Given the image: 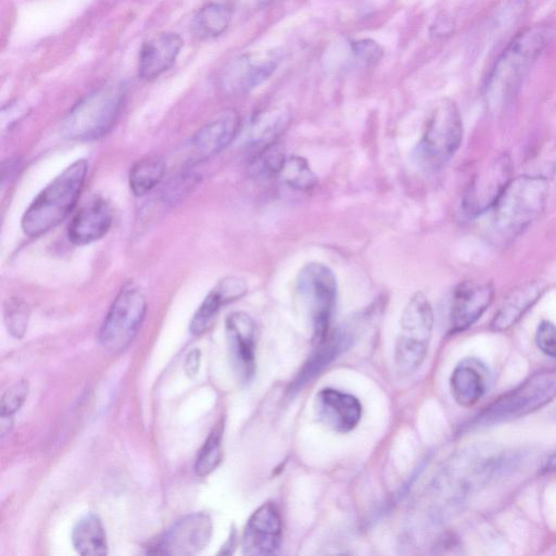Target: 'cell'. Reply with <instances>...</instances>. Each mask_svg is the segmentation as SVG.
<instances>
[{"instance_id":"1f68e13d","label":"cell","mask_w":556,"mask_h":556,"mask_svg":"<svg viewBox=\"0 0 556 556\" xmlns=\"http://www.w3.org/2000/svg\"><path fill=\"white\" fill-rule=\"evenodd\" d=\"M4 319L10 333L17 339L22 338L27 329V306L17 300L10 301L5 307Z\"/></svg>"},{"instance_id":"f1b7e54d","label":"cell","mask_w":556,"mask_h":556,"mask_svg":"<svg viewBox=\"0 0 556 556\" xmlns=\"http://www.w3.org/2000/svg\"><path fill=\"white\" fill-rule=\"evenodd\" d=\"M224 424L219 421L206 438L195 460V472L200 477H205L214 471L219 465L223 456Z\"/></svg>"},{"instance_id":"4fadbf2b","label":"cell","mask_w":556,"mask_h":556,"mask_svg":"<svg viewBox=\"0 0 556 556\" xmlns=\"http://www.w3.org/2000/svg\"><path fill=\"white\" fill-rule=\"evenodd\" d=\"M226 338L233 369L243 382L252 379L255 372L256 325L245 312L228 315Z\"/></svg>"},{"instance_id":"4316f807","label":"cell","mask_w":556,"mask_h":556,"mask_svg":"<svg viewBox=\"0 0 556 556\" xmlns=\"http://www.w3.org/2000/svg\"><path fill=\"white\" fill-rule=\"evenodd\" d=\"M166 165L159 157H147L138 161L129 172V188L141 197L156 187L165 175Z\"/></svg>"},{"instance_id":"d4e9b609","label":"cell","mask_w":556,"mask_h":556,"mask_svg":"<svg viewBox=\"0 0 556 556\" xmlns=\"http://www.w3.org/2000/svg\"><path fill=\"white\" fill-rule=\"evenodd\" d=\"M75 551L84 556H101L108 553L105 531L101 519L94 514L80 518L72 531Z\"/></svg>"},{"instance_id":"d590c367","label":"cell","mask_w":556,"mask_h":556,"mask_svg":"<svg viewBox=\"0 0 556 556\" xmlns=\"http://www.w3.org/2000/svg\"><path fill=\"white\" fill-rule=\"evenodd\" d=\"M242 4L253 8L264 7L275 0H239Z\"/></svg>"},{"instance_id":"5bb4252c","label":"cell","mask_w":556,"mask_h":556,"mask_svg":"<svg viewBox=\"0 0 556 556\" xmlns=\"http://www.w3.org/2000/svg\"><path fill=\"white\" fill-rule=\"evenodd\" d=\"M282 523L280 513L274 503L262 504L253 514L243 530L242 552L245 555L275 554L281 544Z\"/></svg>"},{"instance_id":"83f0119b","label":"cell","mask_w":556,"mask_h":556,"mask_svg":"<svg viewBox=\"0 0 556 556\" xmlns=\"http://www.w3.org/2000/svg\"><path fill=\"white\" fill-rule=\"evenodd\" d=\"M277 177L283 185L299 191H308L317 184L308 162L299 155L286 156Z\"/></svg>"},{"instance_id":"8d00e7d4","label":"cell","mask_w":556,"mask_h":556,"mask_svg":"<svg viewBox=\"0 0 556 556\" xmlns=\"http://www.w3.org/2000/svg\"><path fill=\"white\" fill-rule=\"evenodd\" d=\"M544 469L545 471L556 470V452L548 458Z\"/></svg>"},{"instance_id":"6da1fadb","label":"cell","mask_w":556,"mask_h":556,"mask_svg":"<svg viewBox=\"0 0 556 556\" xmlns=\"http://www.w3.org/2000/svg\"><path fill=\"white\" fill-rule=\"evenodd\" d=\"M552 37L549 27L533 25L511 39L486 79L485 100L490 108L497 109L510 100Z\"/></svg>"},{"instance_id":"f546056e","label":"cell","mask_w":556,"mask_h":556,"mask_svg":"<svg viewBox=\"0 0 556 556\" xmlns=\"http://www.w3.org/2000/svg\"><path fill=\"white\" fill-rule=\"evenodd\" d=\"M350 47L355 62L366 67L375 66L383 56L382 47L369 38L354 40Z\"/></svg>"},{"instance_id":"4dcf8cb0","label":"cell","mask_w":556,"mask_h":556,"mask_svg":"<svg viewBox=\"0 0 556 556\" xmlns=\"http://www.w3.org/2000/svg\"><path fill=\"white\" fill-rule=\"evenodd\" d=\"M28 390L27 380H20L7 389L0 401V416L13 418V415L25 402Z\"/></svg>"},{"instance_id":"603a6c76","label":"cell","mask_w":556,"mask_h":556,"mask_svg":"<svg viewBox=\"0 0 556 556\" xmlns=\"http://www.w3.org/2000/svg\"><path fill=\"white\" fill-rule=\"evenodd\" d=\"M544 288L541 282L531 281L513 290L494 315L491 328L502 331L515 325L540 299Z\"/></svg>"},{"instance_id":"d6a6232c","label":"cell","mask_w":556,"mask_h":556,"mask_svg":"<svg viewBox=\"0 0 556 556\" xmlns=\"http://www.w3.org/2000/svg\"><path fill=\"white\" fill-rule=\"evenodd\" d=\"M198 177L193 173H184L175 177L164 189V200L176 202L195 186Z\"/></svg>"},{"instance_id":"7c38bea8","label":"cell","mask_w":556,"mask_h":556,"mask_svg":"<svg viewBox=\"0 0 556 556\" xmlns=\"http://www.w3.org/2000/svg\"><path fill=\"white\" fill-rule=\"evenodd\" d=\"M212 520L205 513L188 514L174 522L150 547L149 553L191 556L200 553L212 536Z\"/></svg>"},{"instance_id":"e0dca14e","label":"cell","mask_w":556,"mask_h":556,"mask_svg":"<svg viewBox=\"0 0 556 556\" xmlns=\"http://www.w3.org/2000/svg\"><path fill=\"white\" fill-rule=\"evenodd\" d=\"M240 118L235 110H226L201 127L191 138V157L205 161L227 148L238 135Z\"/></svg>"},{"instance_id":"8992f818","label":"cell","mask_w":556,"mask_h":556,"mask_svg":"<svg viewBox=\"0 0 556 556\" xmlns=\"http://www.w3.org/2000/svg\"><path fill=\"white\" fill-rule=\"evenodd\" d=\"M556 399V368L536 371L488 405L475 419L489 426L529 415Z\"/></svg>"},{"instance_id":"44dd1931","label":"cell","mask_w":556,"mask_h":556,"mask_svg":"<svg viewBox=\"0 0 556 556\" xmlns=\"http://www.w3.org/2000/svg\"><path fill=\"white\" fill-rule=\"evenodd\" d=\"M248 290L242 278L229 276L223 278L204 298L190 321V332L194 336L204 333L214 323L220 308L240 298Z\"/></svg>"},{"instance_id":"836d02e7","label":"cell","mask_w":556,"mask_h":556,"mask_svg":"<svg viewBox=\"0 0 556 556\" xmlns=\"http://www.w3.org/2000/svg\"><path fill=\"white\" fill-rule=\"evenodd\" d=\"M535 343L546 356L556 358V326L549 320H542L535 332Z\"/></svg>"},{"instance_id":"7402d4cb","label":"cell","mask_w":556,"mask_h":556,"mask_svg":"<svg viewBox=\"0 0 556 556\" xmlns=\"http://www.w3.org/2000/svg\"><path fill=\"white\" fill-rule=\"evenodd\" d=\"M350 340L345 329H337L317 342L315 351L290 384L288 392L294 394L309 383L348 348Z\"/></svg>"},{"instance_id":"e575fe53","label":"cell","mask_w":556,"mask_h":556,"mask_svg":"<svg viewBox=\"0 0 556 556\" xmlns=\"http://www.w3.org/2000/svg\"><path fill=\"white\" fill-rule=\"evenodd\" d=\"M199 366L200 351L198 349H194L187 355L185 362V371L189 377H192L198 372Z\"/></svg>"},{"instance_id":"d6986e66","label":"cell","mask_w":556,"mask_h":556,"mask_svg":"<svg viewBox=\"0 0 556 556\" xmlns=\"http://www.w3.org/2000/svg\"><path fill=\"white\" fill-rule=\"evenodd\" d=\"M113 213L110 204L94 197L74 215L68 226V240L76 245H85L101 239L111 228Z\"/></svg>"},{"instance_id":"3957f363","label":"cell","mask_w":556,"mask_h":556,"mask_svg":"<svg viewBox=\"0 0 556 556\" xmlns=\"http://www.w3.org/2000/svg\"><path fill=\"white\" fill-rule=\"evenodd\" d=\"M548 182L541 176L511 178L493 205V227L504 240L523 232L543 212Z\"/></svg>"},{"instance_id":"9c48e42d","label":"cell","mask_w":556,"mask_h":556,"mask_svg":"<svg viewBox=\"0 0 556 556\" xmlns=\"http://www.w3.org/2000/svg\"><path fill=\"white\" fill-rule=\"evenodd\" d=\"M147 312L142 292L126 285L113 300L99 331L101 346L111 354L123 352L139 331Z\"/></svg>"},{"instance_id":"7a4b0ae2","label":"cell","mask_w":556,"mask_h":556,"mask_svg":"<svg viewBox=\"0 0 556 556\" xmlns=\"http://www.w3.org/2000/svg\"><path fill=\"white\" fill-rule=\"evenodd\" d=\"M88 162L77 160L53 178L26 208L21 226L29 237H38L59 225L72 211L83 190Z\"/></svg>"},{"instance_id":"ffe728a7","label":"cell","mask_w":556,"mask_h":556,"mask_svg":"<svg viewBox=\"0 0 556 556\" xmlns=\"http://www.w3.org/2000/svg\"><path fill=\"white\" fill-rule=\"evenodd\" d=\"M490 371L478 358L463 359L450 378L451 393L457 404L464 407L475 405L489 388Z\"/></svg>"},{"instance_id":"5b68a950","label":"cell","mask_w":556,"mask_h":556,"mask_svg":"<svg viewBox=\"0 0 556 556\" xmlns=\"http://www.w3.org/2000/svg\"><path fill=\"white\" fill-rule=\"evenodd\" d=\"M125 98L124 88L109 85L81 99L62 124L64 136L72 140L90 141L106 135L115 124Z\"/></svg>"},{"instance_id":"484cf974","label":"cell","mask_w":556,"mask_h":556,"mask_svg":"<svg viewBox=\"0 0 556 556\" xmlns=\"http://www.w3.org/2000/svg\"><path fill=\"white\" fill-rule=\"evenodd\" d=\"M232 13L233 9L228 3H207L194 14L190 29L199 39L215 38L228 28Z\"/></svg>"},{"instance_id":"277c9868","label":"cell","mask_w":556,"mask_h":556,"mask_svg":"<svg viewBox=\"0 0 556 556\" xmlns=\"http://www.w3.org/2000/svg\"><path fill=\"white\" fill-rule=\"evenodd\" d=\"M463 131L462 116L455 102L441 100L432 110L413 151L416 165L426 173L442 169L458 150Z\"/></svg>"},{"instance_id":"ba28073f","label":"cell","mask_w":556,"mask_h":556,"mask_svg":"<svg viewBox=\"0 0 556 556\" xmlns=\"http://www.w3.org/2000/svg\"><path fill=\"white\" fill-rule=\"evenodd\" d=\"M295 289L309 311L317 343L329 333L338 298L336 275L324 263L308 262L298 273Z\"/></svg>"},{"instance_id":"8fae6325","label":"cell","mask_w":556,"mask_h":556,"mask_svg":"<svg viewBox=\"0 0 556 556\" xmlns=\"http://www.w3.org/2000/svg\"><path fill=\"white\" fill-rule=\"evenodd\" d=\"M513 165L507 154L489 161L472 178L462 200L463 213L476 217L493 207L508 182Z\"/></svg>"},{"instance_id":"ac0fdd59","label":"cell","mask_w":556,"mask_h":556,"mask_svg":"<svg viewBox=\"0 0 556 556\" xmlns=\"http://www.w3.org/2000/svg\"><path fill=\"white\" fill-rule=\"evenodd\" d=\"M182 45V38L172 31L157 34L146 41L139 52L138 75L147 80L161 76L173 66Z\"/></svg>"},{"instance_id":"2e32d148","label":"cell","mask_w":556,"mask_h":556,"mask_svg":"<svg viewBox=\"0 0 556 556\" xmlns=\"http://www.w3.org/2000/svg\"><path fill=\"white\" fill-rule=\"evenodd\" d=\"M315 408L324 425L341 433L353 430L362 417V405L354 395L331 388L318 392Z\"/></svg>"},{"instance_id":"9a60e30c","label":"cell","mask_w":556,"mask_h":556,"mask_svg":"<svg viewBox=\"0 0 556 556\" xmlns=\"http://www.w3.org/2000/svg\"><path fill=\"white\" fill-rule=\"evenodd\" d=\"M494 289L490 282L466 280L459 282L452 295L451 330L464 331L475 324L490 306Z\"/></svg>"},{"instance_id":"30bf717a","label":"cell","mask_w":556,"mask_h":556,"mask_svg":"<svg viewBox=\"0 0 556 556\" xmlns=\"http://www.w3.org/2000/svg\"><path fill=\"white\" fill-rule=\"evenodd\" d=\"M281 62V52L261 49L243 52L230 60L218 77L220 89L232 96L252 91L264 84Z\"/></svg>"},{"instance_id":"cb8c5ba5","label":"cell","mask_w":556,"mask_h":556,"mask_svg":"<svg viewBox=\"0 0 556 556\" xmlns=\"http://www.w3.org/2000/svg\"><path fill=\"white\" fill-rule=\"evenodd\" d=\"M291 122L290 112L276 106L256 113L249 124V139L262 149L275 143Z\"/></svg>"},{"instance_id":"52a82bcc","label":"cell","mask_w":556,"mask_h":556,"mask_svg":"<svg viewBox=\"0 0 556 556\" xmlns=\"http://www.w3.org/2000/svg\"><path fill=\"white\" fill-rule=\"evenodd\" d=\"M433 327V311L427 296L418 291L406 303L394 348V365L402 376L414 374L424 363Z\"/></svg>"}]
</instances>
